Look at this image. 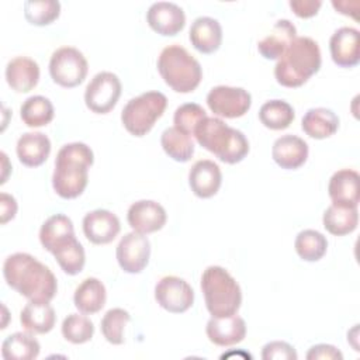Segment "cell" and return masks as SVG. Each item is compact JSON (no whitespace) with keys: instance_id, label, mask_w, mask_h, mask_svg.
I'll use <instances>...</instances> for the list:
<instances>
[{"instance_id":"cell-1","label":"cell","mask_w":360,"mask_h":360,"mask_svg":"<svg viewBox=\"0 0 360 360\" xmlns=\"http://www.w3.org/2000/svg\"><path fill=\"white\" fill-rule=\"evenodd\" d=\"M3 276L8 287L28 301L49 302L58 291L56 277L48 266L28 253H13L3 264Z\"/></svg>"},{"instance_id":"cell-2","label":"cell","mask_w":360,"mask_h":360,"mask_svg":"<svg viewBox=\"0 0 360 360\" xmlns=\"http://www.w3.org/2000/svg\"><path fill=\"white\" fill-rule=\"evenodd\" d=\"M93 162V150L86 143L72 142L63 145L56 155L52 174L55 193L65 200L79 197L87 186L89 167Z\"/></svg>"},{"instance_id":"cell-3","label":"cell","mask_w":360,"mask_h":360,"mask_svg":"<svg viewBox=\"0 0 360 360\" xmlns=\"http://www.w3.org/2000/svg\"><path fill=\"white\" fill-rule=\"evenodd\" d=\"M321 49L309 37H295L274 66L276 80L284 87H300L321 68Z\"/></svg>"},{"instance_id":"cell-4","label":"cell","mask_w":360,"mask_h":360,"mask_svg":"<svg viewBox=\"0 0 360 360\" xmlns=\"http://www.w3.org/2000/svg\"><path fill=\"white\" fill-rule=\"evenodd\" d=\"M197 142L228 165L239 163L249 153V142L242 131L228 127L218 117H205L195 128Z\"/></svg>"},{"instance_id":"cell-5","label":"cell","mask_w":360,"mask_h":360,"mask_svg":"<svg viewBox=\"0 0 360 360\" xmlns=\"http://www.w3.org/2000/svg\"><path fill=\"white\" fill-rule=\"evenodd\" d=\"M205 307L212 316H231L242 304V291L236 280L221 266H210L201 276Z\"/></svg>"},{"instance_id":"cell-6","label":"cell","mask_w":360,"mask_h":360,"mask_svg":"<svg viewBox=\"0 0 360 360\" xmlns=\"http://www.w3.org/2000/svg\"><path fill=\"white\" fill-rule=\"evenodd\" d=\"M158 70L165 83L177 93H191L202 79L200 62L180 45H169L162 49Z\"/></svg>"},{"instance_id":"cell-7","label":"cell","mask_w":360,"mask_h":360,"mask_svg":"<svg viewBox=\"0 0 360 360\" xmlns=\"http://www.w3.org/2000/svg\"><path fill=\"white\" fill-rule=\"evenodd\" d=\"M167 98L160 91H146L131 98L121 112L125 129L134 136L146 135L163 115Z\"/></svg>"},{"instance_id":"cell-8","label":"cell","mask_w":360,"mask_h":360,"mask_svg":"<svg viewBox=\"0 0 360 360\" xmlns=\"http://www.w3.org/2000/svg\"><path fill=\"white\" fill-rule=\"evenodd\" d=\"M89 65L84 55L73 46L56 49L49 60V75L62 87H76L84 82Z\"/></svg>"},{"instance_id":"cell-9","label":"cell","mask_w":360,"mask_h":360,"mask_svg":"<svg viewBox=\"0 0 360 360\" xmlns=\"http://www.w3.org/2000/svg\"><path fill=\"white\" fill-rule=\"evenodd\" d=\"M121 96V82L112 72L97 73L87 84L84 103L96 114L110 112Z\"/></svg>"},{"instance_id":"cell-10","label":"cell","mask_w":360,"mask_h":360,"mask_svg":"<svg viewBox=\"0 0 360 360\" xmlns=\"http://www.w3.org/2000/svg\"><path fill=\"white\" fill-rule=\"evenodd\" d=\"M207 104L218 117L238 118L249 111L252 96L242 87L215 86L207 94Z\"/></svg>"},{"instance_id":"cell-11","label":"cell","mask_w":360,"mask_h":360,"mask_svg":"<svg viewBox=\"0 0 360 360\" xmlns=\"http://www.w3.org/2000/svg\"><path fill=\"white\" fill-rule=\"evenodd\" d=\"M155 300L163 309L172 314H181L191 308L194 291L186 280L177 276H166L155 285Z\"/></svg>"},{"instance_id":"cell-12","label":"cell","mask_w":360,"mask_h":360,"mask_svg":"<svg viewBox=\"0 0 360 360\" xmlns=\"http://www.w3.org/2000/svg\"><path fill=\"white\" fill-rule=\"evenodd\" d=\"M115 256L120 267L125 273H141L149 263L150 242L143 233L132 231L121 238Z\"/></svg>"},{"instance_id":"cell-13","label":"cell","mask_w":360,"mask_h":360,"mask_svg":"<svg viewBox=\"0 0 360 360\" xmlns=\"http://www.w3.org/2000/svg\"><path fill=\"white\" fill-rule=\"evenodd\" d=\"M146 21L155 32L163 37H173L184 28L186 14L183 8L174 3L158 1L148 8Z\"/></svg>"},{"instance_id":"cell-14","label":"cell","mask_w":360,"mask_h":360,"mask_svg":"<svg viewBox=\"0 0 360 360\" xmlns=\"http://www.w3.org/2000/svg\"><path fill=\"white\" fill-rule=\"evenodd\" d=\"M127 219L135 232L148 235L162 229L166 224L167 215L159 202L152 200H139L128 208Z\"/></svg>"},{"instance_id":"cell-15","label":"cell","mask_w":360,"mask_h":360,"mask_svg":"<svg viewBox=\"0 0 360 360\" xmlns=\"http://www.w3.org/2000/svg\"><path fill=\"white\" fill-rule=\"evenodd\" d=\"M332 60L340 68H353L360 62V34L353 27L336 30L329 41Z\"/></svg>"},{"instance_id":"cell-16","label":"cell","mask_w":360,"mask_h":360,"mask_svg":"<svg viewBox=\"0 0 360 360\" xmlns=\"http://www.w3.org/2000/svg\"><path fill=\"white\" fill-rule=\"evenodd\" d=\"M121 225L115 214L108 210H94L83 218L84 236L94 245H107L120 233Z\"/></svg>"},{"instance_id":"cell-17","label":"cell","mask_w":360,"mask_h":360,"mask_svg":"<svg viewBox=\"0 0 360 360\" xmlns=\"http://www.w3.org/2000/svg\"><path fill=\"white\" fill-rule=\"evenodd\" d=\"M221 169L210 159L197 160L188 172L190 188L200 198H210L215 195L221 187Z\"/></svg>"},{"instance_id":"cell-18","label":"cell","mask_w":360,"mask_h":360,"mask_svg":"<svg viewBox=\"0 0 360 360\" xmlns=\"http://www.w3.org/2000/svg\"><path fill=\"white\" fill-rule=\"evenodd\" d=\"M210 342L217 346L240 343L246 336V323L236 314L231 316H212L205 328Z\"/></svg>"},{"instance_id":"cell-19","label":"cell","mask_w":360,"mask_h":360,"mask_svg":"<svg viewBox=\"0 0 360 360\" xmlns=\"http://www.w3.org/2000/svg\"><path fill=\"white\" fill-rule=\"evenodd\" d=\"M271 156L281 169L294 170L307 162L308 145L297 135H283L274 141Z\"/></svg>"},{"instance_id":"cell-20","label":"cell","mask_w":360,"mask_h":360,"mask_svg":"<svg viewBox=\"0 0 360 360\" xmlns=\"http://www.w3.org/2000/svg\"><path fill=\"white\" fill-rule=\"evenodd\" d=\"M359 183L360 176L356 170L342 169L335 172L328 184V193L332 202L347 207H357L360 200Z\"/></svg>"},{"instance_id":"cell-21","label":"cell","mask_w":360,"mask_h":360,"mask_svg":"<svg viewBox=\"0 0 360 360\" xmlns=\"http://www.w3.org/2000/svg\"><path fill=\"white\" fill-rule=\"evenodd\" d=\"M6 80L17 93H28L38 84L39 66L31 58L15 56L6 66Z\"/></svg>"},{"instance_id":"cell-22","label":"cell","mask_w":360,"mask_h":360,"mask_svg":"<svg viewBox=\"0 0 360 360\" xmlns=\"http://www.w3.org/2000/svg\"><path fill=\"white\" fill-rule=\"evenodd\" d=\"M191 45L201 53H214L222 42V27L212 17H198L193 21L188 32Z\"/></svg>"},{"instance_id":"cell-23","label":"cell","mask_w":360,"mask_h":360,"mask_svg":"<svg viewBox=\"0 0 360 360\" xmlns=\"http://www.w3.org/2000/svg\"><path fill=\"white\" fill-rule=\"evenodd\" d=\"M295 37V25L288 20H278L273 25L270 34L257 42V51L266 59H278Z\"/></svg>"},{"instance_id":"cell-24","label":"cell","mask_w":360,"mask_h":360,"mask_svg":"<svg viewBox=\"0 0 360 360\" xmlns=\"http://www.w3.org/2000/svg\"><path fill=\"white\" fill-rule=\"evenodd\" d=\"M15 150L24 166L38 167L51 153V141L42 132H25L18 138Z\"/></svg>"},{"instance_id":"cell-25","label":"cell","mask_w":360,"mask_h":360,"mask_svg":"<svg viewBox=\"0 0 360 360\" xmlns=\"http://www.w3.org/2000/svg\"><path fill=\"white\" fill-rule=\"evenodd\" d=\"M75 236L73 222L63 214H55L49 217L39 229V242L48 252H55Z\"/></svg>"},{"instance_id":"cell-26","label":"cell","mask_w":360,"mask_h":360,"mask_svg":"<svg viewBox=\"0 0 360 360\" xmlns=\"http://www.w3.org/2000/svg\"><path fill=\"white\" fill-rule=\"evenodd\" d=\"M56 315L49 302L30 301L20 314L22 328L30 333H48L53 329Z\"/></svg>"},{"instance_id":"cell-27","label":"cell","mask_w":360,"mask_h":360,"mask_svg":"<svg viewBox=\"0 0 360 360\" xmlns=\"http://www.w3.org/2000/svg\"><path fill=\"white\" fill-rule=\"evenodd\" d=\"M302 131L314 139H325L332 136L339 128L338 115L325 107L309 108L301 121Z\"/></svg>"},{"instance_id":"cell-28","label":"cell","mask_w":360,"mask_h":360,"mask_svg":"<svg viewBox=\"0 0 360 360\" xmlns=\"http://www.w3.org/2000/svg\"><path fill=\"white\" fill-rule=\"evenodd\" d=\"M107 300V291L104 284L96 278H84L75 290L73 301L75 307L83 314H96L98 312Z\"/></svg>"},{"instance_id":"cell-29","label":"cell","mask_w":360,"mask_h":360,"mask_svg":"<svg viewBox=\"0 0 360 360\" xmlns=\"http://www.w3.org/2000/svg\"><path fill=\"white\" fill-rule=\"evenodd\" d=\"M325 229L335 235L343 236L353 232L359 224V211L357 207H347L340 204H330L322 217Z\"/></svg>"},{"instance_id":"cell-30","label":"cell","mask_w":360,"mask_h":360,"mask_svg":"<svg viewBox=\"0 0 360 360\" xmlns=\"http://www.w3.org/2000/svg\"><path fill=\"white\" fill-rule=\"evenodd\" d=\"M38 340L22 332H15L7 336L1 345V356L6 360H32L39 354Z\"/></svg>"},{"instance_id":"cell-31","label":"cell","mask_w":360,"mask_h":360,"mask_svg":"<svg viewBox=\"0 0 360 360\" xmlns=\"http://www.w3.org/2000/svg\"><path fill=\"white\" fill-rule=\"evenodd\" d=\"M160 143L166 155L176 162H188L194 155V142L191 141V136L176 127L166 128L162 132Z\"/></svg>"},{"instance_id":"cell-32","label":"cell","mask_w":360,"mask_h":360,"mask_svg":"<svg viewBox=\"0 0 360 360\" xmlns=\"http://www.w3.org/2000/svg\"><path fill=\"white\" fill-rule=\"evenodd\" d=\"M20 115L27 127L39 128L53 120V105L44 96H31L21 104Z\"/></svg>"},{"instance_id":"cell-33","label":"cell","mask_w":360,"mask_h":360,"mask_svg":"<svg viewBox=\"0 0 360 360\" xmlns=\"http://www.w3.org/2000/svg\"><path fill=\"white\" fill-rule=\"evenodd\" d=\"M294 108L284 100L266 101L259 110L260 122L270 129L280 131L290 127L294 121Z\"/></svg>"},{"instance_id":"cell-34","label":"cell","mask_w":360,"mask_h":360,"mask_svg":"<svg viewBox=\"0 0 360 360\" xmlns=\"http://www.w3.org/2000/svg\"><path fill=\"white\" fill-rule=\"evenodd\" d=\"M294 248L302 260L318 262L326 253L328 240L321 232L315 229H304L297 235Z\"/></svg>"},{"instance_id":"cell-35","label":"cell","mask_w":360,"mask_h":360,"mask_svg":"<svg viewBox=\"0 0 360 360\" xmlns=\"http://www.w3.org/2000/svg\"><path fill=\"white\" fill-rule=\"evenodd\" d=\"M52 255L55 256L60 269L69 276L79 274L86 263L84 249L76 238H73L72 240L52 252Z\"/></svg>"},{"instance_id":"cell-36","label":"cell","mask_w":360,"mask_h":360,"mask_svg":"<svg viewBox=\"0 0 360 360\" xmlns=\"http://www.w3.org/2000/svg\"><path fill=\"white\" fill-rule=\"evenodd\" d=\"M60 14V3L56 0H27L24 3L25 20L38 27L53 22Z\"/></svg>"},{"instance_id":"cell-37","label":"cell","mask_w":360,"mask_h":360,"mask_svg":"<svg viewBox=\"0 0 360 360\" xmlns=\"http://www.w3.org/2000/svg\"><path fill=\"white\" fill-rule=\"evenodd\" d=\"M131 321L128 311L122 308H112L105 312L101 319V333L111 345L124 343V328Z\"/></svg>"},{"instance_id":"cell-38","label":"cell","mask_w":360,"mask_h":360,"mask_svg":"<svg viewBox=\"0 0 360 360\" xmlns=\"http://www.w3.org/2000/svg\"><path fill=\"white\" fill-rule=\"evenodd\" d=\"M62 335L68 342L73 345H82L93 338L94 325L84 315L70 314L62 322Z\"/></svg>"},{"instance_id":"cell-39","label":"cell","mask_w":360,"mask_h":360,"mask_svg":"<svg viewBox=\"0 0 360 360\" xmlns=\"http://www.w3.org/2000/svg\"><path fill=\"white\" fill-rule=\"evenodd\" d=\"M207 117L205 110L197 103H186L176 108L173 122L177 129L187 135H194L197 125Z\"/></svg>"},{"instance_id":"cell-40","label":"cell","mask_w":360,"mask_h":360,"mask_svg":"<svg viewBox=\"0 0 360 360\" xmlns=\"http://www.w3.org/2000/svg\"><path fill=\"white\" fill-rule=\"evenodd\" d=\"M297 357L298 356L294 347L283 340L269 342L262 350L263 360H297Z\"/></svg>"},{"instance_id":"cell-41","label":"cell","mask_w":360,"mask_h":360,"mask_svg":"<svg viewBox=\"0 0 360 360\" xmlns=\"http://www.w3.org/2000/svg\"><path fill=\"white\" fill-rule=\"evenodd\" d=\"M290 7L297 17L309 18L314 17L322 6L321 0H290Z\"/></svg>"},{"instance_id":"cell-42","label":"cell","mask_w":360,"mask_h":360,"mask_svg":"<svg viewBox=\"0 0 360 360\" xmlns=\"http://www.w3.org/2000/svg\"><path fill=\"white\" fill-rule=\"evenodd\" d=\"M307 359L308 360H316V359H322V360H342L343 354L332 345H326V343H319L315 345L309 349V352L307 353Z\"/></svg>"},{"instance_id":"cell-43","label":"cell","mask_w":360,"mask_h":360,"mask_svg":"<svg viewBox=\"0 0 360 360\" xmlns=\"http://www.w3.org/2000/svg\"><path fill=\"white\" fill-rule=\"evenodd\" d=\"M17 201L7 193L0 194V222L7 224L17 214Z\"/></svg>"},{"instance_id":"cell-44","label":"cell","mask_w":360,"mask_h":360,"mask_svg":"<svg viewBox=\"0 0 360 360\" xmlns=\"http://www.w3.org/2000/svg\"><path fill=\"white\" fill-rule=\"evenodd\" d=\"M353 3V1H352ZM352 3H349V1H346V0H343V1H336V0H333L332 1V6L339 11V13H342V14H345V15H352L353 18H356L357 20V8H352L350 7V4Z\"/></svg>"}]
</instances>
